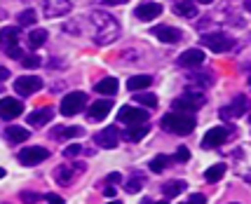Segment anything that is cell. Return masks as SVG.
Returning a JSON list of instances; mask_svg holds the SVG:
<instances>
[{
    "instance_id": "obj_27",
    "label": "cell",
    "mask_w": 251,
    "mask_h": 204,
    "mask_svg": "<svg viewBox=\"0 0 251 204\" xmlns=\"http://www.w3.org/2000/svg\"><path fill=\"white\" fill-rule=\"evenodd\" d=\"M47 35H50V33L43 31V28H35V31H31V33H28V47H31V50L43 47V45L47 43Z\"/></svg>"
},
{
    "instance_id": "obj_25",
    "label": "cell",
    "mask_w": 251,
    "mask_h": 204,
    "mask_svg": "<svg viewBox=\"0 0 251 204\" xmlns=\"http://www.w3.org/2000/svg\"><path fill=\"white\" fill-rule=\"evenodd\" d=\"M186 188H188L186 181H167L162 185V193H164V197H178Z\"/></svg>"
},
{
    "instance_id": "obj_1",
    "label": "cell",
    "mask_w": 251,
    "mask_h": 204,
    "mask_svg": "<svg viewBox=\"0 0 251 204\" xmlns=\"http://www.w3.org/2000/svg\"><path fill=\"white\" fill-rule=\"evenodd\" d=\"M89 22L94 26V43L97 45H110L115 43L120 38V22L108 14V12H101V10H94L89 14Z\"/></svg>"
},
{
    "instance_id": "obj_49",
    "label": "cell",
    "mask_w": 251,
    "mask_h": 204,
    "mask_svg": "<svg viewBox=\"0 0 251 204\" xmlns=\"http://www.w3.org/2000/svg\"><path fill=\"white\" fill-rule=\"evenodd\" d=\"M181 204H190V202H181Z\"/></svg>"
},
{
    "instance_id": "obj_15",
    "label": "cell",
    "mask_w": 251,
    "mask_h": 204,
    "mask_svg": "<svg viewBox=\"0 0 251 204\" xmlns=\"http://www.w3.org/2000/svg\"><path fill=\"white\" fill-rule=\"evenodd\" d=\"M22 101H17V99H0V118L2 120H14L22 115Z\"/></svg>"
},
{
    "instance_id": "obj_29",
    "label": "cell",
    "mask_w": 251,
    "mask_h": 204,
    "mask_svg": "<svg viewBox=\"0 0 251 204\" xmlns=\"http://www.w3.org/2000/svg\"><path fill=\"white\" fill-rule=\"evenodd\" d=\"M143 185H146V176H141V174H134L129 181H127L125 190H127V193H139Z\"/></svg>"
},
{
    "instance_id": "obj_14",
    "label": "cell",
    "mask_w": 251,
    "mask_h": 204,
    "mask_svg": "<svg viewBox=\"0 0 251 204\" xmlns=\"http://www.w3.org/2000/svg\"><path fill=\"white\" fill-rule=\"evenodd\" d=\"M94 141H97V146H101V148H115L120 143V131H118V127H106L94 136Z\"/></svg>"
},
{
    "instance_id": "obj_7",
    "label": "cell",
    "mask_w": 251,
    "mask_h": 204,
    "mask_svg": "<svg viewBox=\"0 0 251 204\" xmlns=\"http://www.w3.org/2000/svg\"><path fill=\"white\" fill-rule=\"evenodd\" d=\"M85 101H87V97H85V92H71V94H66L64 101H61V113L64 115H77L80 110H82V106H85Z\"/></svg>"
},
{
    "instance_id": "obj_47",
    "label": "cell",
    "mask_w": 251,
    "mask_h": 204,
    "mask_svg": "<svg viewBox=\"0 0 251 204\" xmlns=\"http://www.w3.org/2000/svg\"><path fill=\"white\" fill-rule=\"evenodd\" d=\"M151 204H167V202H151Z\"/></svg>"
},
{
    "instance_id": "obj_28",
    "label": "cell",
    "mask_w": 251,
    "mask_h": 204,
    "mask_svg": "<svg viewBox=\"0 0 251 204\" xmlns=\"http://www.w3.org/2000/svg\"><path fill=\"white\" fill-rule=\"evenodd\" d=\"M146 134H148V125H134L131 129L125 131V139L127 141H141Z\"/></svg>"
},
{
    "instance_id": "obj_4",
    "label": "cell",
    "mask_w": 251,
    "mask_h": 204,
    "mask_svg": "<svg viewBox=\"0 0 251 204\" xmlns=\"http://www.w3.org/2000/svg\"><path fill=\"white\" fill-rule=\"evenodd\" d=\"M202 45L209 47L211 52L216 54H223V52H230L232 47H235V40L226 35V33H204L202 35Z\"/></svg>"
},
{
    "instance_id": "obj_46",
    "label": "cell",
    "mask_w": 251,
    "mask_h": 204,
    "mask_svg": "<svg viewBox=\"0 0 251 204\" xmlns=\"http://www.w3.org/2000/svg\"><path fill=\"white\" fill-rule=\"evenodd\" d=\"M2 176H5V169H2V167H0V178H2Z\"/></svg>"
},
{
    "instance_id": "obj_22",
    "label": "cell",
    "mask_w": 251,
    "mask_h": 204,
    "mask_svg": "<svg viewBox=\"0 0 251 204\" xmlns=\"http://www.w3.org/2000/svg\"><path fill=\"white\" fill-rule=\"evenodd\" d=\"M82 131L85 129H80V127H54L52 129V139H59V141L75 139V136H82Z\"/></svg>"
},
{
    "instance_id": "obj_37",
    "label": "cell",
    "mask_w": 251,
    "mask_h": 204,
    "mask_svg": "<svg viewBox=\"0 0 251 204\" xmlns=\"http://www.w3.org/2000/svg\"><path fill=\"white\" fill-rule=\"evenodd\" d=\"M190 80L202 82V85H211V73H209V71H202V73H197V76H190Z\"/></svg>"
},
{
    "instance_id": "obj_2",
    "label": "cell",
    "mask_w": 251,
    "mask_h": 204,
    "mask_svg": "<svg viewBox=\"0 0 251 204\" xmlns=\"http://www.w3.org/2000/svg\"><path fill=\"white\" fill-rule=\"evenodd\" d=\"M195 125L197 122L193 113H178V110H174V113H167L162 118V127L167 131H172V134H178V136L190 134L195 129Z\"/></svg>"
},
{
    "instance_id": "obj_18",
    "label": "cell",
    "mask_w": 251,
    "mask_h": 204,
    "mask_svg": "<svg viewBox=\"0 0 251 204\" xmlns=\"http://www.w3.org/2000/svg\"><path fill=\"white\" fill-rule=\"evenodd\" d=\"M204 61V54L202 50H197V47H190L186 52L178 56V66H183V68H197V66Z\"/></svg>"
},
{
    "instance_id": "obj_10",
    "label": "cell",
    "mask_w": 251,
    "mask_h": 204,
    "mask_svg": "<svg viewBox=\"0 0 251 204\" xmlns=\"http://www.w3.org/2000/svg\"><path fill=\"white\" fill-rule=\"evenodd\" d=\"M118 120L125 122V125H146V120H148V110H143V108H134V106H125L120 110Z\"/></svg>"
},
{
    "instance_id": "obj_24",
    "label": "cell",
    "mask_w": 251,
    "mask_h": 204,
    "mask_svg": "<svg viewBox=\"0 0 251 204\" xmlns=\"http://www.w3.org/2000/svg\"><path fill=\"white\" fill-rule=\"evenodd\" d=\"M151 85H153V77L151 76H134L127 80V89H129V92H136V94Z\"/></svg>"
},
{
    "instance_id": "obj_34",
    "label": "cell",
    "mask_w": 251,
    "mask_h": 204,
    "mask_svg": "<svg viewBox=\"0 0 251 204\" xmlns=\"http://www.w3.org/2000/svg\"><path fill=\"white\" fill-rule=\"evenodd\" d=\"M19 200H22L24 204H35V202H40V200H43V195L31 193V190H24V193L19 195Z\"/></svg>"
},
{
    "instance_id": "obj_31",
    "label": "cell",
    "mask_w": 251,
    "mask_h": 204,
    "mask_svg": "<svg viewBox=\"0 0 251 204\" xmlns=\"http://www.w3.org/2000/svg\"><path fill=\"white\" fill-rule=\"evenodd\" d=\"M223 174H226V164H214V167H209L207 172H204V178L209 183H214V181H219V178H223Z\"/></svg>"
},
{
    "instance_id": "obj_3",
    "label": "cell",
    "mask_w": 251,
    "mask_h": 204,
    "mask_svg": "<svg viewBox=\"0 0 251 204\" xmlns=\"http://www.w3.org/2000/svg\"><path fill=\"white\" fill-rule=\"evenodd\" d=\"M0 45L10 59H22V47H19V28L17 26H5L0 31Z\"/></svg>"
},
{
    "instance_id": "obj_45",
    "label": "cell",
    "mask_w": 251,
    "mask_h": 204,
    "mask_svg": "<svg viewBox=\"0 0 251 204\" xmlns=\"http://www.w3.org/2000/svg\"><path fill=\"white\" fill-rule=\"evenodd\" d=\"M197 2H202V5H209V2H214V0H197Z\"/></svg>"
},
{
    "instance_id": "obj_11",
    "label": "cell",
    "mask_w": 251,
    "mask_h": 204,
    "mask_svg": "<svg viewBox=\"0 0 251 204\" xmlns=\"http://www.w3.org/2000/svg\"><path fill=\"white\" fill-rule=\"evenodd\" d=\"M153 35L160 40V43H167V45H174V43H181L183 40V31L181 28H174V26H155L153 28Z\"/></svg>"
},
{
    "instance_id": "obj_50",
    "label": "cell",
    "mask_w": 251,
    "mask_h": 204,
    "mask_svg": "<svg viewBox=\"0 0 251 204\" xmlns=\"http://www.w3.org/2000/svg\"><path fill=\"white\" fill-rule=\"evenodd\" d=\"M232 204H237V202H232Z\"/></svg>"
},
{
    "instance_id": "obj_23",
    "label": "cell",
    "mask_w": 251,
    "mask_h": 204,
    "mask_svg": "<svg viewBox=\"0 0 251 204\" xmlns=\"http://www.w3.org/2000/svg\"><path fill=\"white\" fill-rule=\"evenodd\" d=\"M118 87H120V82L115 80V77H103L101 82H97V89L99 94H106V97H113V94H118Z\"/></svg>"
},
{
    "instance_id": "obj_5",
    "label": "cell",
    "mask_w": 251,
    "mask_h": 204,
    "mask_svg": "<svg viewBox=\"0 0 251 204\" xmlns=\"http://www.w3.org/2000/svg\"><path fill=\"white\" fill-rule=\"evenodd\" d=\"M204 94H200V92H186V94H181V97L174 101V110L178 113H186V110H197V108L204 106Z\"/></svg>"
},
{
    "instance_id": "obj_20",
    "label": "cell",
    "mask_w": 251,
    "mask_h": 204,
    "mask_svg": "<svg viewBox=\"0 0 251 204\" xmlns=\"http://www.w3.org/2000/svg\"><path fill=\"white\" fill-rule=\"evenodd\" d=\"M52 118H54L52 108H38V110H33L28 115V125L31 127H45L47 122H52Z\"/></svg>"
},
{
    "instance_id": "obj_39",
    "label": "cell",
    "mask_w": 251,
    "mask_h": 204,
    "mask_svg": "<svg viewBox=\"0 0 251 204\" xmlns=\"http://www.w3.org/2000/svg\"><path fill=\"white\" fill-rule=\"evenodd\" d=\"M188 202L190 204H207V197H204V195H190V200H188Z\"/></svg>"
},
{
    "instance_id": "obj_21",
    "label": "cell",
    "mask_w": 251,
    "mask_h": 204,
    "mask_svg": "<svg viewBox=\"0 0 251 204\" xmlns=\"http://www.w3.org/2000/svg\"><path fill=\"white\" fill-rule=\"evenodd\" d=\"M174 14L186 17V19H195V17H200V14H197V2H193V0H181V2H176Z\"/></svg>"
},
{
    "instance_id": "obj_8",
    "label": "cell",
    "mask_w": 251,
    "mask_h": 204,
    "mask_svg": "<svg viewBox=\"0 0 251 204\" xmlns=\"http://www.w3.org/2000/svg\"><path fill=\"white\" fill-rule=\"evenodd\" d=\"M40 89H43V80L38 76H24L14 80V92H19V97H31Z\"/></svg>"
},
{
    "instance_id": "obj_16",
    "label": "cell",
    "mask_w": 251,
    "mask_h": 204,
    "mask_svg": "<svg viewBox=\"0 0 251 204\" xmlns=\"http://www.w3.org/2000/svg\"><path fill=\"white\" fill-rule=\"evenodd\" d=\"M134 14H136L139 22H153L155 17L162 14V5H160V2H141Z\"/></svg>"
},
{
    "instance_id": "obj_36",
    "label": "cell",
    "mask_w": 251,
    "mask_h": 204,
    "mask_svg": "<svg viewBox=\"0 0 251 204\" xmlns=\"http://www.w3.org/2000/svg\"><path fill=\"white\" fill-rule=\"evenodd\" d=\"M85 153V148L82 146H68V148H64V157H77V155H82Z\"/></svg>"
},
{
    "instance_id": "obj_6",
    "label": "cell",
    "mask_w": 251,
    "mask_h": 204,
    "mask_svg": "<svg viewBox=\"0 0 251 204\" xmlns=\"http://www.w3.org/2000/svg\"><path fill=\"white\" fill-rule=\"evenodd\" d=\"M50 157V151L43 148V146H31V148H24L19 153V162H22L24 167H35V164H40Z\"/></svg>"
},
{
    "instance_id": "obj_48",
    "label": "cell",
    "mask_w": 251,
    "mask_h": 204,
    "mask_svg": "<svg viewBox=\"0 0 251 204\" xmlns=\"http://www.w3.org/2000/svg\"><path fill=\"white\" fill-rule=\"evenodd\" d=\"M110 204H120V202H110Z\"/></svg>"
},
{
    "instance_id": "obj_26",
    "label": "cell",
    "mask_w": 251,
    "mask_h": 204,
    "mask_svg": "<svg viewBox=\"0 0 251 204\" xmlns=\"http://www.w3.org/2000/svg\"><path fill=\"white\" fill-rule=\"evenodd\" d=\"M7 139L12 141V143H24V141L28 139V134H31V129H24V127H17V125H12V127H7Z\"/></svg>"
},
{
    "instance_id": "obj_30",
    "label": "cell",
    "mask_w": 251,
    "mask_h": 204,
    "mask_svg": "<svg viewBox=\"0 0 251 204\" xmlns=\"http://www.w3.org/2000/svg\"><path fill=\"white\" fill-rule=\"evenodd\" d=\"M134 101H136L139 106H146V108H155V106H157V97H155V94H148V92L134 94Z\"/></svg>"
},
{
    "instance_id": "obj_33",
    "label": "cell",
    "mask_w": 251,
    "mask_h": 204,
    "mask_svg": "<svg viewBox=\"0 0 251 204\" xmlns=\"http://www.w3.org/2000/svg\"><path fill=\"white\" fill-rule=\"evenodd\" d=\"M169 162H172V157H167V155H157V157H153V160H151V172H155V174L164 172Z\"/></svg>"
},
{
    "instance_id": "obj_19",
    "label": "cell",
    "mask_w": 251,
    "mask_h": 204,
    "mask_svg": "<svg viewBox=\"0 0 251 204\" xmlns=\"http://www.w3.org/2000/svg\"><path fill=\"white\" fill-rule=\"evenodd\" d=\"M110 110H113V103H110L108 99H99V101H94V103L89 106L87 115H89V120H103Z\"/></svg>"
},
{
    "instance_id": "obj_40",
    "label": "cell",
    "mask_w": 251,
    "mask_h": 204,
    "mask_svg": "<svg viewBox=\"0 0 251 204\" xmlns=\"http://www.w3.org/2000/svg\"><path fill=\"white\" fill-rule=\"evenodd\" d=\"M45 200H47V204H64V200H61L59 195H54V193H50Z\"/></svg>"
},
{
    "instance_id": "obj_44",
    "label": "cell",
    "mask_w": 251,
    "mask_h": 204,
    "mask_svg": "<svg viewBox=\"0 0 251 204\" xmlns=\"http://www.w3.org/2000/svg\"><path fill=\"white\" fill-rule=\"evenodd\" d=\"M103 193L108 195V197H113V195H115V188H103Z\"/></svg>"
},
{
    "instance_id": "obj_41",
    "label": "cell",
    "mask_w": 251,
    "mask_h": 204,
    "mask_svg": "<svg viewBox=\"0 0 251 204\" xmlns=\"http://www.w3.org/2000/svg\"><path fill=\"white\" fill-rule=\"evenodd\" d=\"M7 77H10V71H7L5 66H0V82H2V80H7Z\"/></svg>"
},
{
    "instance_id": "obj_12",
    "label": "cell",
    "mask_w": 251,
    "mask_h": 204,
    "mask_svg": "<svg viewBox=\"0 0 251 204\" xmlns=\"http://www.w3.org/2000/svg\"><path fill=\"white\" fill-rule=\"evenodd\" d=\"M71 10H73L71 0H43L45 17H64Z\"/></svg>"
},
{
    "instance_id": "obj_13",
    "label": "cell",
    "mask_w": 251,
    "mask_h": 204,
    "mask_svg": "<svg viewBox=\"0 0 251 204\" xmlns=\"http://www.w3.org/2000/svg\"><path fill=\"white\" fill-rule=\"evenodd\" d=\"M228 129L226 127H214L207 131V136L202 139V148H207V151H211V148H219V146H223L226 143V139H228Z\"/></svg>"
},
{
    "instance_id": "obj_43",
    "label": "cell",
    "mask_w": 251,
    "mask_h": 204,
    "mask_svg": "<svg viewBox=\"0 0 251 204\" xmlns=\"http://www.w3.org/2000/svg\"><path fill=\"white\" fill-rule=\"evenodd\" d=\"M108 181H110V183H115V181H120V174H110V176H108Z\"/></svg>"
},
{
    "instance_id": "obj_42",
    "label": "cell",
    "mask_w": 251,
    "mask_h": 204,
    "mask_svg": "<svg viewBox=\"0 0 251 204\" xmlns=\"http://www.w3.org/2000/svg\"><path fill=\"white\" fill-rule=\"evenodd\" d=\"M103 5H125V2H129V0H101Z\"/></svg>"
},
{
    "instance_id": "obj_32",
    "label": "cell",
    "mask_w": 251,
    "mask_h": 204,
    "mask_svg": "<svg viewBox=\"0 0 251 204\" xmlns=\"http://www.w3.org/2000/svg\"><path fill=\"white\" fill-rule=\"evenodd\" d=\"M17 22L22 24V26H35V22H38V14L28 7V10L19 12V17H17Z\"/></svg>"
},
{
    "instance_id": "obj_9",
    "label": "cell",
    "mask_w": 251,
    "mask_h": 204,
    "mask_svg": "<svg viewBox=\"0 0 251 204\" xmlns=\"http://www.w3.org/2000/svg\"><path fill=\"white\" fill-rule=\"evenodd\" d=\"M85 169H87V167H85V164H80V162H75V164H64V167H56L54 178L61 183V185H68V183L75 181Z\"/></svg>"
},
{
    "instance_id": "obj_35",
    "label": "cell",
    "mask_w": 251,
    "mask_h": 204,
    "mask_svg": "<svg viewBox=\"0 0 251 204\" xmlns=\"http://www.w3.org/2000/svg\"><path fill=\"white\" fill-rule=\"evenodd\" d=\"M24 68H38L40 66V56H35V54H28V56H24L22 59Z\"/></svg>"
},
{
    "instance_id": "obj_38",
    "label": "cell",
    "mask_w": 251,
    "mask_h": 204,
    "mask_svg": "<svg viewBox=\"0 0 251 204\" xmlns=\"http://www.w3.org/2000/svg\"><path fill=\"white\" fill-rule=\"evenodd\" d=\"M188 157H190V153H188V148H178L174 155V160L176 162H188Z\"/></svg>"
},
{
    "instance_id": "obj_17",
    "label": "cell",
    "mask_w": 251,
    "mask_h": 204,
    "mask_svg": "<svg viewBox=\"0 0 251 204\" xmlns=\"http://www.w3.org/2000/svg\"><path fill=\"white\" fill-rule=\"evenodd\" d=\"M244 113H247V97H244V94L235 97V101H232L230 106H226L223 110H221V115H223L226 120H230V118L237 120V118H242Z\"/></svg>"
}]
</instances>
